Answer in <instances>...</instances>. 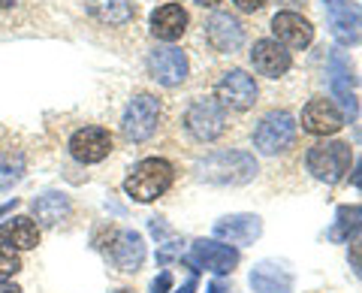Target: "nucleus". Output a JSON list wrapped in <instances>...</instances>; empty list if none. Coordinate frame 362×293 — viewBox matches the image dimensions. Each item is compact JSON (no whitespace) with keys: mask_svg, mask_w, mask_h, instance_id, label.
Returning <instances> with one entry per match:
<instances>
[{"mask_svg":"<svg viewBox=\"0 0 362 293\" xmlns=\"http://www.w3.org/2000/svg\"><path fill=\"white\" fill-rule=\"evenodd\" d=\"M169 287H173V275L169 272H160L151 281V293H169Z\"/></svg>","mask_w":362,"mask_h":293,"instance_id":"28","label":"nucleus"},{"mask_svg":"<svg viewBox=\"0 0 362 293\" xmlns=\"http://www.w3.org/2000/svg\"><path fill=\"white\" fill-rule=\"evenodd\" d=\"M293 139H296V118L284 109H272L266 112L259 124L254 127V149L259 154H278L287 151Z\"/></svg>","mask_w":362,"mask_h":293,"instance_id":"3","label":"nucleus"},{"mask_svg":"<svg viewBox=\"0 0 362 293\" xmlns=\"http://www.w3.org/2000/svg\"><path fill=\"white\" fill-rule=\"evenodd\" d=\"M350 145L347 142H317L308 149V154H305V166H308V173L314 178H320V182L326 185H335L341 182V178L350 173Z\"/></svg>","mask_w":362,"mask_h":293,"instance_id":"2","label":"nucleus"},{"mask_svg":"<svg viewBox=\"0 0 362 293\" xmlns=\"http://www.w3.org/2000/svg\"><path fill=\"white\" fill-rule=\"evenodd\" d=\"M16 272H21V257L18 251H13V248L0 245V281L13 278Z\"/></svg>","mask_w":362,"mask_h":293,"instance_id":"26","label":"nucleus"},{"mask_svg":"<svg viewBox=\"0 0 362 293\" xmlns=\"http://www.w3.org/2000/svg\"><path fill=\"white\" fill-rule=\"evenodd\" d=\"M175 182V170L173 163L163 161V157H145L130 170V176L124 178V190L127 197H133L136 202H154L160 200Z\"/></svg>","mask_w":362,"mask_h":293,"instance_id":"1","label":"nucleus"},{"mask_svg":"<svg viewBox=\"0 0 362 293\" xmlns=\"http://www.w3.org/2000/svg\"><path fill=\"white\" fill-rule=\"evenodd\" d=\"M251 64H254V70L259 76L281 79L290 70L293 58H290V52L281 46V42H275V40H257L254 49H251Z\"/></svg>","mask_w":362,"mask_h":293,"instance_id":"16","label":"nucleus"},{"mask_svg":"<svg viewBox=\"0 0 362 293\" xmlns=\"http://www.w3.org/2000/svg\"><path fill=\"white\" fill-rule=\"evenodd\" d=\"M197 4H199V6H209V9H211V6H218L221 0H197Z\"/></svg>","mask_w":362,"mask_h":293,"instance_id":"35","label":"nucleus"},{"mask_svg":"<svg viewBox=\"0 0 362 293\" xmlns=\"http://www.w3.org/2000/svg\"><path fill=\"white\" fill-rule=\"evenodd\" d=\"M187 30V13L181 4H163L151 13V33L163 42H175Z\"/></svg>","mask_w":362,"mask_h":293,"instance_id":"20","label":"nucleus"},{"mask_svg":"<svg viewBox=\"0 0 362 293\" xmlns=\"http://www.w3.org/2000/svg\"><path fill=\"white\" fill-rule=\"evenodd\" d=\"M209 293H226V285H223V281H211V285H209Z\"/></svg>","mask_w":362,"mask_h":293,"instance_id":"33","label":"nucleus"},{"mask_svg":"<svg viewBox=\"0 0 362 293\" xmlns=\"http://www.w3.org/2000/svg\"><path fill=\"white\" fill-rule=\"evenodd\" d=\"M157 124H160V100L154 94H133V100L127 103V112H124V137L130 142H145L154 137Z\"/></svg>","mask_w":362,"mask_h":293,"instance_id":"5","label":"nucleus"},{"mask_svg":"<svg viewBox=\"0 0 362 293\" xmlns=\"http://www.w3.org/2000/svg\"><path fill=\"white\" fill-rule=\"evenodd\" d=\"M185 263L194 269V272L209 269V272L226 275L239 266V251L226 242H218V239H197L194 248H190V254L185 257Z\"/></svg>","mask_w":362,"mask_h":293,"instance_id":"7","label":"nucleus"},{"mask_svg":"<svg viewBox=\"0 0 362 293\" xmlns=\"http://www.w3.org/2000/svg\"><path fill=\"white\" fill-rule=\"evenodd\" d=\"M175 293H197V281H194V278L185 281V285H181V290H175Z\"/></svg>","mask_w":362,"mask_h":293,"instance_id":"32","label":"nucleus"},{"mask_svg":"<svg viewBox=\"0 0 362 293\" xmlns=\"http://www.w3.org/2000/svg\"><path fill=\"white\" fill-rule=\"evenodd\" d=\"M326 76H329V88L335 100L341 103L344 109V118L356 121L359 115V103H356V94L350 88V61L344 58V52H332L329 54V64H326Z\"/></svg>","mask_w":362,"mask_h":293,"instance_id":"13","label":"nucleus"},{"mask_svg":"<svg viewBox=\"0 0 362 293\" xmlns=\"http://www.w3.org/2000/svg\"><path fill=\"white\" fill-rule=\"evenodd\" d=\"M344 127V112L338 109L332 100L317 97L302 109V130L314 133V137H329Z\"/></svg>","mask_w":362,"mask_h":293,"instance_id":"14","label":"nucleus"},{"mask_svg":"<svg viewBox=\"0 0 362 293\" xmlns=\"http://www.w3.org/2000/svg\"><path fill=\"white\" fill-rule=\"evenodd\" d=\"M85 6L97 21H103V25H109V28L130 25L133 16H136L133 0H85Z\"/></svg>","mask_w":362,"mask_h":293,"instance_id":"22","label":"nucleus"},{"mask_svg":"<svg viewBox=\"0 0 362 293\" xmlns=\"http://www.w3.org/2000/svg\"><path fill=\"white\" fill-rule=\"evenodd\" d=\"M202 176L209 178V182H230V185H242L247 178H254L257 173V163L251 154L245 151H218L211 154L206 166H202Z\"/></svg>","mask_w":362,"mask_h":293,"instance_id":"9","label":"nucleus"},{"mask_svg":"<svg viewBox=\"0 0 362 293\" xmlns=\"http://www.w3.org/2000/svg\"><path fill=\"white\" fill-rule=\"evenodd\" d=\"M359 230H362V206H338L329 239L332 242H350V236H356Z\"/></svg>","mask_w":362,"mask_h":293,"instance_id":"24","label":"nucleus"},{"mask_svg":"<svg viewBox=\"0 0 362 293\" xmlns=\"http://www.w3.org/2000/svg\"><path fill=\"white\" fill-rule=\"evenodd\" d=\"M185 127L190 130V137L199 142H214L223 137L226 130V112L218 100L211 97H197L185 112Z\"/></svg>","mask_w":362,"mask_h":293,"instance_id":"4","label":"nucleus"},{"mask_svg":"<svg viewBox=\"0 0 362 293\" xmlns=\"http://www.w3.org/2000/svg\"><path fill=\"white\" fill-rule=\"evenodd\" d=\"M272 33H275V42H281L287 49H305L314 40L311 21L302 18L299 13H278L272 18Z\"/></svg>","mask_w":362,"mask_h":293,"instance_id":"17","label":"nucleus"},{"mask_svg":"<svg viewBox=\"0 0 362 293\" xmlns=\"http://www.w3.org/2000/svg\"><path fill=\"white\" fill-rule=\"evenodd\" d=\"M0 245L13 251H30L40 245V224L28 215H16L13 221L0 224Z\"/></svg>","mask_w":362,"mask_h":293,"instance_id":"19","label":"nucleus"},{"mask_svg":"<svg viewBox=\"0 0 362 293\" xmlns=\"http://www.w3.org/2000/svg\"><path fill=\"white\" fill-rule=\"evenodd\" d=\"M221 106H230L235 112H247L257 103V82L254 76H247L245 70H226L221 76V82L214 85Z\"/></svg>","mask_w":362,"mask_h":293,"instance_id":"10","label":"nucleus"},{"mask_svg":"<svg viewBox=\"0 0 362 293\" xmlns=\"http://www.w3.org/2000/svg\"><path fill=\"white\" fill-rule=\"evenodd\" d=\"M106 260L115 266V272L133 275L142 269L145 260V239L136 230H109V245H103Z\"/></svg>","mask_w":362,"mask_h":293,"instance_id":"6","label":"nucleus"},{"mask_svg":"<svg viewBox=\"0 0 362 293\" xmlns=\"http://www.w3.org/2000/svg\"><path fill=\"white\" fill-rule=\"evenodd\" d=\"M0 293H21V287L13 285V281H0Z\"/></svg>","mask_w":362,"mask_h":293,"instance_id":"31","label":"nucleus"},{"mask_svg":"<svg viewBox=\"0 0 362 293\" xmlns=\"http://www.w3.org/2000/svg\"><path fill=\"white\" fill-rule=\"evenodd\" d=\"M263 233V221L257 215H226L214 221V239L226 245H251Z\"/></svg>","mask_w":362,"mask_h":293,"instance_id":"18","label":"nucleus"},{"mask_svg":"<svg viewBox=\"0 0 362 293\" xmlns=\"http://www.w3.org/2000/svg\"><path fill=\"white\" fill-rule=\"evenodd\" d=\"M148 70L160 85L166 88H175L187 79V54L175 49V46H163V49H154L148 54Z\"/></svg>","mask_w":362,"mask_h":293,"instance_id":"15","label":"nucleus"},{"mask_svg":"<svg viewBox=\"0 0 362 293\" xmlns=\"http://www.w3.org/2000/svg\"><path fill=\"white\" fill-rule=\"evenodd\" d=\"M115 293H136V290H127V287H124V290H115Z\"/></svg>","mask_w":362,"mask_h":293,"instance_id":"36","label":"nucleus"},{"mask_svg":"<svg viewBox=\"0 0 362 293\" xmlns=\"http://www.w3.org/2000/svg\"><path fill=\"white\" fill-rule=\"evenodd\" d=\"M350 182H354V188H359V190H362V157H359V163H356L354 176H350Z\"/></svg>","mask_w":362,"mask_h":293,"instance_id":"30","label":"nucleus"},{"mask_svg":"<svg viewBox=\"0 0 362 293\" xmlns=\"http://www.w3.org/2000/svg\"><path fill=\"white\" fill-rule=\"evenodd\" d=\"M251 287H254L257 293H290L293 278H290V272H284V269H281L278 263L263 260V263H257V266L251 269Z\"/></svg>","mask_w":362,"mask_h":293,"instance_id":"23","label":"nucleus"},{"mask_svg":"<svg viewBox=\"0 0 362 293\" xmlns=\"http://www.w3.org/2000/svg\"><path fill=\"white\" fill-rule=\"evenodd\" d=\"M347 260H350V266H354L356 272L362 275V239H359V242H350V248H347Z\"/></svg>","mask_w":362,"mask_h":293,"instance_id":"27","label":"nucleus"},{"mask_svg":"<svg viewBox=\"0 0 362 293\" xmlns=\"http://www.w3.org/2000/svg\"><path fill=\"white\" fill-rule=\"evenodd\" d=\"M326 18L338 46H359L362 42V6L356 0H326Z\"/></svg>","mask_w":362,"mask_h":293,"instance_id":"8","label":"nucleus"},{"mask_svg":"<svg viewBox=\"0 0 362 293\" xmlns=\"http://www.w3.org/2000/svg\"><path fill=\"white\" fill-rule=\"evenodd\" d=\"M33 215H37V221L42 224V227H58L61 221L70 218L73 212V202L66 194H58V190H49V194H42L33 200Z\"/></svg>","mask_w":362,"mask_h":293,"instance_id":"21","label":"nucleus"},{"mask_svg":"<svg viewBox=\"0 0 362 293\" xmlns=\"http://www.w3.org/2000/svg\"><path fill=\"white\" fill-rule=\"evenodd\" d=\"M206 37L211 42L214 52L221 54H235L242 46H245V28L242 21L230 16V13H214L209 21H206Z\"/></svg>","mask_w":362,"mask_h":293,"instance_id":"12","label":"nucleus"},{"mask_svg":"<svg viewBox=\"0 0 362 293\" xmlns=\"http://www.w3.org/2000/svg\"><path fill=\"white\" fill-rule=\"evenodd\" d=\"M18 4H21V0H0V9H13Z\"/></svg>","mask_w":362,"mask_h":293,"instance_id":"34","label":"nucleus"},{"mask_svg":"<svg viewBox=\"0 0 362 293\" xmlns=\"http://www.w3.org/2000/svg\"><path fill=\"white\" fill-rule=\"evenodd\" d=\"M70 154L78 163H100L112 154V133L100 124H88L78 127L70 137Z\"/></svg>","mask_w":362,"mask_h":293,"instance_id":"11","label":"nucleus"},{"mask_svg":"<svg viewBox=\"0 0 362 293\" xmlns=\"http://www.w3.org/2000/svg\"><path fill=\"white\" fill-rule=\"evenodd\" d=\"M21 176H25V157H21V151L0 149V190H9Z\"/></svg>","mask_w":362,"mask_h":293,"instance_id":"25","label":"nucleus"},{"mask_svg":"<svg viewBox=\"0 0 362 293\" xmlns=\"http://www.w3.org/2000/svg\"><path fill=\"white\" fill-rule=\"evenodd\" d=\"M235 6H239L242 13H257L259 6H266V0H235Z\"/></svg>","mask_w":362,"mask_h":293,"instance_id":"29","label":"nucleus"}]
</instances>
